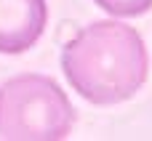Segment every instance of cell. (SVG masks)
Wrapping results in <instances>:
<instances>
[{
    "label": "cell",
    "mask_w": 152,
    "mask_h": 141,
    "mask_svg": "<svg viewBox=\"0 0 152 141\" xmlns=\"http://www.w3.org/2000/svg\"><path fill=\"white\" fill-rule=\"evenodd\" d=\"M112 16H142L152 8V0H94Z\"/></svg>",
    "instance_id": "cell-4"
},
{
    "label": "cell",
    "mask_w": 152,
    "mask_h": 141,
    "mask_svg": "<svg viewBox=\"0 0 152 141\" xmlns=\"http://www.w3.org/2000/svg\"><path fill=\"white\" fill-rule=\"evenodd\" d=\"M61 69L77 96L96 107L128 101L147 83L142 35L115 19L86 24L61 51Z\"/></svg>",
    "instance_id": "cell-1"
},
{
    "label": "cell",
    "mask_w": 152,
    "mask_h": 141,
    "mask_svg": "<svg viewBox=\"0 0 152 141\" xmlns=\"http://www.w3.org/2000/svg\"><path fill=\"white\" fill-rule=\"evenodd\" d=\"M48 24L45 0H0V53L29 51Z\"/></svg>",
    "instance_id": "cell-3"
},
{
    "label": "cell",
    "mask_w": 152,
    "mask_h": 141,
    "mask_svg": "<svg viewBox=\"0 0 152 141\" xmlns=\"http://www.w3.org/2000/svg\"><path fill=\"white\" fill-rule=\"evenodd\" d=\"M75 109L61 85L45 75H16L0 85V141H61Z\"/></svg>",
    "instance_id": "cell-2"
}]
</instances>
